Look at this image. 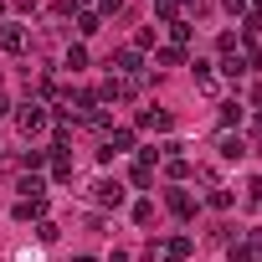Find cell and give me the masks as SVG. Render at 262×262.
Masks as SVG:
<instances>
[{
	"label": "cell",
	"instance_id": "obj_1",
	"mask_svg": "<svg viewBox=\"0 0 262 262\" xmlns=\"http://www.w3.org/2000/svg\"><path fill=\"white\" fill-rule=\"evenodd\" d=\"M11 113H16V128H21V134H26V139H36V134H41V128L52 123V113H47V103H36V98H31V103H16Z\"/></svg>",
	"mask_w": 262,
	"mask_h": 262
},
{
	"label": "cell",
	"instance_id": "obj_2",
	"mask_svg": "<svg viewBox=\"0 0 262 262\" xmlns=\"http://www.w3.org/2000/svg\"><path fill=\"white\" fill-rule=\"evenodd\" d=\"M195 252V242L180 231V236H170V242H149V252H144V262H185Z\"/></svg>",
	"mask_w": 262,
	"mask_h": 262
},
{
	"label": "cell",
	"instance_id": "obj_3",
	"mask_svg": "<svg viewBox=\"0 0 262 262\" xmlns=\"http://www.w3.org/2000/svg\"><path fill=\"white\" fill-rule=\"evenodd\" d=\"M128 149H134V128H113V134L103 139V149H98V160L113 165V155H128Z\"/></svg>",
	"mask_w": 262,
	"mask_h": 262
},
{
	"label": "cell",
	"instance_id": "obj_4",
	"mask_svg": "<svg viewBox=\"0 0 262 262\" xmlns=\"http://www.w3.org/2000/svg\"><path fill=\"white\" fill-rule=\"evenodd\" d=\"M108 67H113L118 77H139V67H144V57H139L134 47H118V52L108 57Z\"/></svg>",
	"mask_w": 262,
	"mask_h": 262
},
{
	"label": "cell",
	"instance_id": "obj_5",
	"mask_svg": "<svg viewBox=\"0 0 262 262\" xmlns=\"http://www.w3.org/2000/svg\"><path fill=\"white\" fill-rule=\"evenodd\" d=\"M231 262H262V231H252V236L231 242Z\"/></svg>",
	"mask_w": 262,
	"mask_h": 262
},
{
	"label": "cell",
	"instance_id": "obj_6",
	"mask_svg": "<svg viewBox=\"0 0 262 262\" xmlns=\"http://www.w3.org/2000/svg\"><path fill=\"white\" fill-rule=\"evenodd\" d=\"M0 52L21 57V52H26V26H16V21H6V26H0Z\"/></svg>",
	"mask_w": 262,
	"mask_h": 262
},
{
	"label": "cell",
	"instance_id": "obj_7",
	"mask_svg": "<svg viewBox=\"0 0 262 262\" xmlns=\"http://www.w3.org/2000/svg\"><path fill=\"white\" fill-rule=\"evenodd\" d=\"M170 123L175 118L165 108H139V128H149V134H170Z\"/></svg>",
	"mask_w": 262,
	"mask_h": 262
},
{
	"label": "cell",
	"instance_id": "obj_8",
	"mask_svg": "<svg viewBox=\"0 0 262 262\" xmlns=\"http://www.w3.org/2000/svg\"><path fill=\"white\" fill-rule=\"evenodd\" d=\"M216 149H221V160H242V155H247V139L231 134V128H221V134H216Z\"/></svg>",
	"mask_w": 262,
	"mask_h": 262
},
{
	"label": "cell",
	"instance_id": "obj_9",
	"mask_svg": "<svg viewBox=\"0 0 262 262\" xmlns=\"http://www.w3.org/2000/svg\"><path fill=\"white\" fill-rule=\"evenodd\" d=\"M93 201L118 211V206H123V185H118V180H98V185H93Z\"/></svg>",
	"mask_w": 262,
	"mask_h": 262
},
{
	"label": "cell",
	"instance_id": "obj_10",
	"mask_svg": "<svg viewBox=\"0 0 262 262\" xmlns=\"http://www.w3.org/2000/svg\"><path fill=\"white\" fill-rule=\"evenodd\" d=\"M16 221H47V195H36V201H16Z\"/></svg>",
	"mask_w": 262,
	"mask_h": 262
},
{
	"label": "cell",
	"instance_id": "obj_11",
	"mask_svg": "<svg viewBox=\"0 0 262 262\" xmlns=\"http://www.w3.org/2000/svg\"><path fill=\"white\" fill-rule=\"evenodd\" d=\"M216 67H221L226 77H247V72H252V67H247V57H242V47H236V52H226V57H221Z\"/></svg>",
	"mask_w": 262,
	"mask_h": 262
},
{
	"label": "cell",
	"instance_id": "obj_12",
	"mask_svg": "<svg viewBox=\"0 0 262 262\" xmlns=\"http://www.w3.org/2000/svg\"><path fill=\"white\" fill-rule=\"evenodd\" d=\"M165 206H170V211H175L180 221H190V216H195V201H190L185 190H170V195H165Z\"/></svg>",
	"mask_w": 262,
	"mask_h": 262
},
{
	"label": "cell",
	"instance_id": "obj_13",
	"mask_svg": "<svg viewBox=\"0 0 262 262\" xmlns=\"http://www.w3.org/2000/svg\"><path fill=\"white\" fill-rule=\"evenodd\" d=\"M195 88H201V93H216V88H221V77H216L211 62H195Z\"/></svg>",
	"mask_w": 262,
	"mask_h": 262
},
{
	"label": "cell",
	"instance_id": "obj_14",
	"mask_svg": "<svg viewBox=\"0 0 262 262\" xmlns=\"http://www.w3.org/2000/svg\"><path fill=\"white\" fill-rule=\"evenodd\" d=\"M103 31V16L98 11H77V36H98Z\"/></svg>",
	"mask_w": 262,
	"mask_h": 262
},
{
	"label": "cell",
	"instance_id": "obj_15",
	"mask_svg": "<svg viewBox=\"0 0 262 262\" xmlns=\"http://www.w3.org/2000/svg\"><path fill=\"white\" fill-rule=\"evenodd\" d=\"M62 67H72V72H82V67H88V47H82V41H72V47L62 52Z\"/></svg>",
	"mask_w": 262,
	"mask_h": 262
},
{
	"label": "cell",
	"instance_id": "obj_16",
	"mask_svg": "<svg viewBox=\"0 0 262 262\" xmlns=\"http://www.w3.org/2000/svg\"><path fill=\"white\" fill-rule=\"evenodd\" d=\"M155 62L160 67H185V47H155Z\"/></svg>",
	"mask_w": 262,
	"mask_h": 262
},
{
	"label": "cell",
	"instance_id": "obj_17",
	"mask_svg": "<svg viewBox=\"0 0 262 262\" xmlns=\"http://www.w3.org/2000/svg\"><path fill=\"white\" fill-rule=\"evenodd\" d=\"M47 165H52V180H62V185L72 180V155H57V149H52V160H47Z\"/></svg>",
	"mask_w": 262,
	"mask_h": 262
},
{
	"label": "cell",
	"instance_id": "obj_18",
	"mask_svg": "<svg viewBox=\"0 0 262 262\" xmlns=\"http://www.w3.org/2000/svg\"><path fill=\"white\" fill-rule=\"evenodd\" d=\"M16 190H21V201H36V195H47L41 175H21V180H16Z\"/></svg>",
	"mask_w": 262,
	"mask_h": 262
},
{
	"label": "cell",
	"instance_id": "obj_19",
	"mask_svg": "<svg viewBox=\"0 0 262 262\" xmlns=\"http://www.w3.org/2000/svg\"><path fill=\"white\" fill-rule=\"evenodd\" d=\"M206 201H211V211H231V206H236V195H231L226 185H211V195H206Z\"/></svg>",
	"mask_w": 262,
	"mask_h": 262
},
{
	"label": "cell",
	"instance_id": "obj_20",
	"mask_svg": "<svg viewBox=\"0 0 262 262\" xmlns=\"http://www.w3.org/2000/svg\"><path fill=\"white\" fill-rule=\"evenodd\" d=\"M47 160H52V149H26V155H21V165H26V175H36V170H41Z\"/></svg>",
	"mask_w": 262,
	"mask_h": 262
},
{
	"label": "cell",
	"instance_id": "obj_21",
	"mask_svg": "<svg viewBox=\"0 0 262 262\" xmlns=\"http://www.w3.org/2000/svg\"><path fill=\"white\" fill-rule=\"evenodd\" d=\"M165 175H170V180H190L195 170H190V160H180V155H170V165H165Z\"/></svg>",
	"mask_w": 262,
	"mask_h": 262
},
{
	"label": "cell",
	"instance_id": "obj_22",
	"mask_svg": "<svg viewBox=\"0 0 262 262\" xmlns=\"http://www.w3.org/2000/svg\"><path fill=\"white\" fill-rule=\"evenodd\" d=\"M149 47H155V26H139V31H134V52H139V57H144V52H149Z\"/></svg>",
	"mask_w": 262,
	"mask_h": 262
},
{
	"label": "cell",
	"instance_id": "obj_23",
	"mask_svg": "<svg viewBox=\"0 0 262 262\" xmlns=\"http://www.w3.org/2000/svg\"><path fill=\"white\" fill-rule=\"evenodd\" d=\"M128 98H139V77H118V103H128Z\"/></svg>",
	"mask_w": 262,
	"mask_h": 262
},
{
	"label": "cell",
	"instance_id": "obj_24",
	"mask_svg": "<svg viewBox=\"0 0 262 262\" xmlns=\"http://www.w3.org/2000/svg\"><path fill=\"white\" fill-rule=\"evenodd\" d=\"M128 180L144 190V185H155V170H149V165H134V170H128Z\"/></svg>",
	"mask_w": 262,
	"mask_h": 262
},
{
	"label": "cell",
	"instance_id": "obj_25",
	"mask_svg": "<svg viewBox=\"0 0 262 262\" xmlns=\"http://www.w3.org/2000/svg\"><path fill=\"white\" fill-rule=\"evenodd\" d=\"M190 41V26L185 21H170V47H185Z\"/></svg>",
	"mask_w": 262,
	"mask_h": 262
},
{
	"label": "cell",
	"instance_id": "obj_26",
	"mask_svg": "<svg viewBox=\"0 0 262 262\" xmlns=\"http://www.w3.org/2000/svg\"><path fill=\"white\" fill-rule=\"evenodd\" d=\"M236 123H242V103H226L221 108V128H236Z\"/></svg>",
	"mask_w": 262,
	"mask_h": 262
},
{
	"label": "cell",
	"instance_id": "obj_27",
	"mask_svg": "<svg viewBox=\"0 0 262 262\" xmlns=\"http://www.w3.org/2000/svg\"><path fill=\"white\" fill-rule=\"evenodd\" d=\"M134 221L149 226V221H155V201H139V206H134Z\"/></svg>",
	"mask_w": 262,
	"mask_h": 262
},
{
	"label": "cell",
	"instance_id": "obj_28",
	"mask_svg": "<svg viewBox=\"0 0 262 262\" xmlns=\"http://www.w3.org/2000/svg\"><path fill=\"white\" fill-rule=\"evenodd\" d=\"M62 231H57V221H36V242H57Z\"/></svg>",
	"mask_w": 262,
	"mask_h": 262
},
{
	"label": "cell",
	"instance_id": "obj_29",
	"mask_svg": "<svg viewBox=\"0 0 262 262\" xmlns=\"http://www.w3.org/2000/svg\"><path fill=\"white\" fill-rule=\"evenodd\" d=\"M221 6H226V16H252V6H247V0H221Z\"/></svg>",
	"mask_w": 262,
	"mask_h": 262
},
{
	"label": "cell",
	"instance_id": "obj_30",
	"mask_svg": "<svg viewBox=\"0 0 262 262\" xmlns=\"http://www.w3.org/2000/svg\"><path fill=\"white\" fill-rule=\"evenodd\" d=\"M118 11H123V0H98V16H103V21H108V16H118Z\"/></svg>",
	"mask_w": 262,
	"mask_h": 262
},
{
	"label": "cell",
	"instance_id": "obj_31",
	"mask_svg": "<svg viewBox=\"0 0 262 262\" xmlns=\"http://www.w3.org/2000/svg\"><path fill=\"white\" fill-rule=\"evenodd\" d=\"M195 180H201V185L211 190V185H216V170H211V165H195Z\"/></svg>",
	"mask_w": 262,
	"mask_h": 262
},
{
	"label": "cell",
	"instance_id": "obj_32",
	"mask_svg": "<svg viewBox=\"0 0 262 262\" xmlns=\"http://www.w3.org/2000/svg\"><path fill=\"white\" fill-rule=\"evenodd\" d=\"M52 16H77V0H57V6H52Z\"/></svg>",
	"mask_w": 262,
	"mask_h": 262
},
{
	"label": "cell",
	"instance_id": "obj_33",
	"mask_svg": "<svg viewBox=\"0 0 262 262\" xmlns=\"http://www.w3.org/2000/svg\"><path fill=\"white\" fill-rule=\"evenodd\" d=\"M242 31H247V36H257V31H262V16H242Z\"/></svg>",
	"mask_w": 262,
	"mask_h": 262
},
{
	"label": "cell",
	"instance_id": "obj_34",
	"mask_svg": "<svg viewBox=\"0 0 262 262\" xmlns=\"http://www.w3.org/2000/svg\"><path fill=\"white\" fill-rule=\"evenodd\" d=\"M247 206H262V180H252V185H247Z\"/></svg>",
	"mask_w": 262,
	"mask_h": 262
},
{
	"label": "cell",
	"instance_id": "obj_35",
	"mask_svg": "<svg viewBox=\"0 0 262 262\" xmlns=\"http://www.w3.org/2000/svg\"><path fill=\"white\" fill-rule=\"evenodd\" d=\"M16 11H21V16H36V11H41V0H16Z\"/></svg>",
	"mask_w": 262,
	"mask_h": 262
},
{
	"label": "cell",
	"instance_id": "obj_36",
	"mask_svg": "<svg viewBox=\"0 0 262 262\" xmlns=\"http://www.w3.org/2000/svg\"><path fill=\"white\" fill-rule=\"evenodd\" d=\"M11 108H16V103H11V98H6V93H0V118H6V113H11Z\"/></svg>",
	"mask_w": 262,
	"mask_h": 262
},
{
	"label": "cell",
	"instance_id": "obj_37",
	"mask_svg": "<svg viewBox=\"0 0 262 262\" xmlns=\"http://www.w3.org/2000/svg\"><path fill=\"white\" fill-rule=\"evenodd\" d=\"M252 134H257V139H262V108H257V118H252Z\"/></svg>",
	"mask_w": 262,
	"mask_h": 262
},
{
	"label": "cell",
	"instance_id": "obj_38",
	"mask_svg": "<svg viewBox=\"0 0 262 262\" xmlns=\"http://www.w3.org/2000/svg\"><path fill=\"white\" fill-rule=\"evenodd\" d=\"M77 11H98V0H77Z\"/></svg>",
	"mask_w": 262,
	"mask_h": 262
},
{
	"label": "cell",
	"instance_id": "obj_39",
	"mask_svg": "<svg viewBox=\"0 0 262 262\" xmlns=\"http://www.w3.org/2000/svg\"><path fill=\"white\" fill-rule=\"evenodd\" d=\"M72 262H93V257H72Z\"/></svg>",
	"mask_w": 262,
	"mask_h": 262
}]
</instances>
